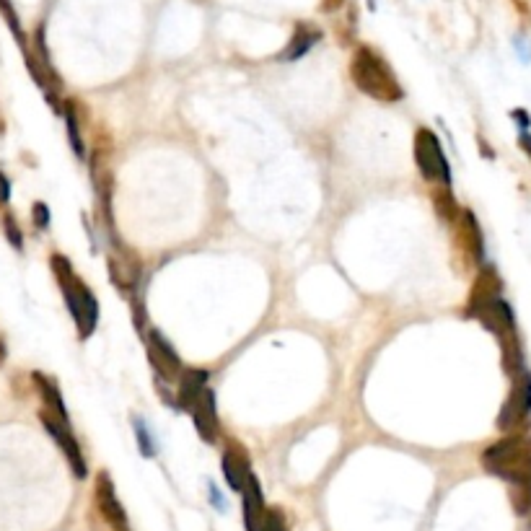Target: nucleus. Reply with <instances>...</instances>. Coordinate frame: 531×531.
Listing matches in <instances>:
<instances>
[{"mask_svg":"<svg viewBox=\"0 0 531 531\" xmlns=\"http://www.w3.org/2000/svg\"><path fill=\"white\" fill-rule=\"evenodd\" d=\"M531 412V376L526 371H521L516 376L511 386V394H508L506 405L500 410L498 428L500 430H516Z\"/></svg>","mask_w":531,"mask_h":531,"instance_id":"423d86ee","label":"nucleus"},{"mask_svg":"<svg viewBox=\"0 0 531 531\" xmlns=\"http://www.w3.org/2000/svg\"><path fill=\"white\" fill-rule=\"evenodd\" d=\"M368 8H371V11H373V8H376V0H368Z\"/></svg>","mask_w":531,"mask_h":531,"instance_id":"b1692460","label":"nucleus"},{"mask_svg":"<svg viewBox=\"0 0 531 531\" xmlns=\"http://www.w3.org/2000/svg\"><path fill=\"white\" fill-rule=\"evenodd\" d=\"M133 425H135V438H138L140 454H143V456H153V454H156V443H153L151 433H148V425L143 423V420H140V418H135Z\"/></svg>","mask_w":531,"mask_h":531,"instance_id":"2eb2a0df","label":"nucleus"},{"mask_svg":"<svg viewBox=\"0 0 531 531\" xmlns=\"http://www.w3.org/2000/svg\"><path fill=\"white\" fill-rule=\"evenodd\" d=\"M3 231H6L8 241L13 244V249H19V252H21V247H24V236H21L19 226H16V221H13L11 213L3 215Z\"/></svg>","mask_w":531,"mask_h":531,"instance_id":"dca6fc26","label":"nucleus"},{"mask_svg":"<svg viewBox=\"0 0 531 531\" xmlns=\"http://www.w3.org/2000/svg\"><path fill=\"white\" fill-rule=\"evenodd\" d=\"M205 389H208V371H203V368H190V371H184L182 379H179V389H177L179 410L190 412Z\"/></svg>","mask_w":531,"mask_h":531,"instance_id":"9b49d317","label":"nucleus"},{"mask_svg":"<svg viewBox=\"0 0 531 531\" xmlns=\"http://www.w3.org/2000/svg\"><path fill=\"white\" fill-rule=\"evenodd\" d=\"M148 342V361H151V366L156 368V373H159L161 379L164 381H174V379H182V361H179L177 350L171 348V342L166 340L161 332H156V329H151L146 337Z\"/></svg>","mask_w":531,"mask_h":531,"instance_id":"0eeeda50","label":"nucleus"},{"mask_svg":"<svg viewBox=\"0 0 531 531\" xmlns=\"http://www.w3.org/2000/svg\"><path fill=\"white\" fill-rule=\"evenodd\" d=\"M96 508L104 516L109 526L114 529H127V513L122 508L120 498H117V490H114V482L107 472L96 477Z\"/></svg>","mask_w":531,"mask_h":531,"instance_id":"6e6552de","label":"nucleus"},{"mask_svg":"<svg viewBox=\"0 0 531 531\" xmlns=\"http://www.w3.org/2000/svg\"><path fill=\"white\" fill-rule=\"evenodd\" d=\"M11 203V179L0 171V208H6Z\"/></svg>","mask_w":531,"mask_h":531,"instance_id":"6ab92c4d","label":"nucleus"},{"mask_svg":"<svg viewBox=\"0 0 531 531\" xmlns=\"http://www.w3.org/2000/svg\"><path fill=\"white\" fill-rule=\"evenodd\" d=\"M6 358H8V345H6V340H3V335H0V368H3Z\"/></svg>","mask_w":531,"mask_h":531,"instance_id":"412c9836","label":"nucleus"},{"mask_svg":"<svg viewBox=\"0 0 531 531\" xmlns=\"http://www.w3.org/2000/svg\"><path fill=\"white\" fill-rule=\"evenodd\" d=\"M221 467H223V477H226L231 490H244L247 480L252 477V472H249V456L244 454V449L236 446V443H231V446L223 451Z\"/></svg>","mask_w":531,"mask_h":531,"instance_id":"9d476101","label":"nucleus"},{"mask_svg":"<svg viewBox=\"0 0 531 531\" xmlns=\"http://www.w3.org/2000/svg\"><path fill=\"white\" fill-rule=\"evenodd\" d=\"M345 0H322V11L329 13V11H337V8L342 6Z\"/></svg>","mask_w":531,"mask_h":531,"instance_id":"aec40b11","label":"nucleus"},{"mask_svg":"<svg viewBox=\"0 0 531 531\" xmlns=\"http://www.w3.org/2000/svg\"><path fill=\"white\" fill-rule=\"evenodd\" d=\"M513 117H519L521 127H529V114L526 112H513Z\"/></svg>","mask_w":531,"mask_h":531,"instance_id":"4be33fe9","label":"nucleus"},{"mask_svg":"<svg viewBox=\"0 0 531 531\" xmlns=\"http://www.w3.org/2000/svg\"><path fill=\"white\" fill-rule=\"evenodd\" d=\"M32 215H34V226L37 228H42V231H45V228L50 226V208H47L45 203H34Z\"/></svg>","mask_w":531,"mask_h":531,"instance_id":"a211bd4d","label":"nucleus"},{"mask_svg":"<svg viewBox=\"0 0 531 531\" xmlns=\"http://www.w3.org/2000/svg\"><path fill=\"white\" fill-rule=\"evenodd\" d=\"M241 493H244V526H247V531H257L267 513L265 498H262V487L260 482H257V477H249Z\"/></svg>","mask_w":531,"mask_h":531,"instance_id":"f8f14e48","label":"nucleus"},{"mask_svg":"<svg viewBox=\"0 0 531 531\" xmlns=\"http://www.w3.org/2000/svg\"><path fill=\"white\" fill-rule=\"evenodd\" d=\"M482 467L495 477L511 482L513 508L526 513L531 508V441L526 436H508L487 446L482 454Z\"/></svg>","mask_w":531,"mask_h":531,"instance_id":"f257e3e1","label":"nucleus"},{"mask_svg":"<svg viewBox=\"0 0 531 531\" xmlns=\"http://www.w3.org/2000/svg\"><path fill=\"white\" fill-rule=\"evenodd\" d=\"M117 531H127V529H117Z\"/></svg>","mask_w":531,"mask_h":531,"instance_id":"393cba45","label":"nucleus"},{"mask_svg":"<svg viewBox=\"0 0 531 531\" xmlns=\"http://www.w3.org/2000/svg\"><path fill=\"white\" fill-rule=\"evenodd\" d=\"M350 76H353L355 86L376 102L394 104L405 99V89H402L397 73L373 47H358L355 50Z\"/></svg>","mask_w":531,"mask_h":531,"instance_id":"f03ea898","label":"nucleus"},{"mask_svg":"<svg viewBox=\"0 0 531 531\" xmlns=\"http://www.w3.org/2000/svg\"><path fill=\"white\" fill-rule=\"evenodd\" d=\"M415 164H418L425 182L441 184V187L451 184V166L446 161L441 140L428 127H420L418 135H415Z\"/></svg>","mask_w":531,"mask_h":531,"instance_id":"20e7f679","label":"nucleus"},{"mask_svg":"<svg viewBox=\"0 0 531 531\" xmlns=\"http://www.w3.org/2000/svg\"><path fill=\"white\" fill-rule=\"evenodd\" d=\"M190 412L192 420H195L197 436L203 438L205 443L218 441V436H221V423H218V410H215V394L210 392V389H205Z\"/></svg>","mask_w":531,"mask_h":531,"instance_id":"1a4fd4ad","label":"nucleus"},{"mask_svg":"<svg viewBox=\"0 0 531 531\" xmlns=\"http://www.w3.org/2000/svg\"><path fill=\"white\" fill-rule=\"evenodd\" d=\"M257 531H285V519L278 508H267L265 519H262L260 529Z\"/></svg>","mask_w":531,"mask_h":531,"instance_id":"f3484780","label":"nucleus"},{"mask_svg":"<svg viewBox=\"0 0 531 531\" xmlns=\"http://www.w3.org/2000/svg\"><path fill=\"white\" fill-rule=\"evenodd\" d=\"M39 420H42L45 430L52 436V441H55L57 446H60V451L65 454L70 469H73V475H76L78 480H83V477L89 475V469H86V459H83L81 443H78L76 436H73V428H70L68 415H60V412H52L42 407V410H39Z\"/></svg>","mask_w":531,"mask_h":531,"instance_id":"39448f33","label":"nucleus"},{"mask_svg":"<svg viewBox=\"0 0 531 531\" xmlns=\"http://www.w3.org/2000/svg\"><path fill=\"white\" fill-rule=\"evenodd\" d=\"M65 122H68V138L70 146H73V153H76L78 159H83V156H86V148H83V138L81 130H78V117L73 104H65Z\"/></svg>","mask_w":531,"mask_h":531,"instance_id":"4468645a","label":"nucleus"},{"mask_svg":"<svg viewBox=\"0 0 531 531\" xmlns=\"http://www.w3.org/2000/svg\"><path fill=\"white\" fill-rule=\"evenodd\" d=\"M521 146H524L526 148V151H529L531 153V135H521Z\"/></svg>","mask_w":531,"mask_h":531,"instance_id":"5701e85b","label":"nucleus"},{"mask_svg":"<svg viewBox=\"0 0 531 531\" xmlns=\"http://www.w3.org/2000/svg\"><path fill=\"white\" fill-rule=\"evenodd\" d=\"M52 272H55V280L63 291L65 304H68L70 317L78 327V337L86 340V337L94 335L96 324H99V301H96L94 293L89 291V285L83 283L76 275L73 265L68 262V257L63 254H52Z\"/></svg>","mask_w":531,"mask_h":531,"instance_id":"7ed1b4c3","label":"nucleus"},{"mask_svg":"<svg viewBox=\"0 0 531 531\" xmlns=\"http://www.w3.org/2000/svg\"><path fill=\"white\" fill-rule=\"evenodd\" d=\"M319 39H322V32H319L314 24H298L296 32H293L291 42L280 52V60H301L306 52H311V47L317 45Z\"/></svg>","mask_w":531,"mask_h":531,"instance_id":"ddd939ff","label":"nucleus"}]
</instances>
